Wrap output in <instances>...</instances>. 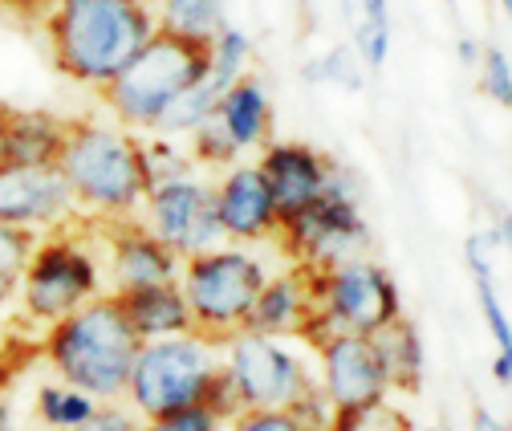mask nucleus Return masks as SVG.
<instances>
[{
	"instance_id": "f257e3e1",
	"label": "nucleus",
	"mask_w": 512,
	"mask_h": 431,
	"mask_svg": "<svg viewBox=\"0 0 512 431\" xmlns=\"http://www.w3.org/2000/svg\"><path fill=\"white\" fill-rule=\"evenodd\" d=\"M41 33L61 78L102 90L151 41L155 13L147 0H53Z\"/></svg>"
},
{
	"instance_id": "f03ea898",
	"label": "nucleus",
	"mask_w": 512,
	"mask_h": 431,
	"mask_svg": "<svg viewBox=\"0 0 512 431\" xmlns=\"http://www.w3.org/2000/svg\"><path fill=\"white\" fill-rule=\"evenodd\" d=\"M57 171L70 183L78 212L102 220H131L147 196L143 135L102 118H70Z\"/></svg>"
},
{
	"instance_id": "7ed1b4c3",
	"label": "nucleus",
	"mask_w": 512,
	"mask_h": 431,
	"mask_svg": "<svg viewBox=\"0 0 512 431\" xmlns=\"http://www.w3.org/2000/svg\"><path fill=\"white\" fill-rule=\"evenodd\" d=\"M139 354V334L126 322L114 293H98L70 318L45 326V358L61 383H70L98 403L126 395L131 362Z\"/></svg>"
},
{
	"instance_id": "20e7f679",
	"label": "nucleus",
	"mask_w": 512,
	"mask_h": 431,
	"mask_svg": "<svg viewBox=\"0 0 512 431\" xmlns=\"http://www.w3.org/2000/svg\"><path fill=\"white\" fill-rule=\"evenodd\" d=\"M204 70H208V45L155 29L151 41L122 66V74L98 90V98L110 110V122L135 135H155L167 106L191 82H200Z\"/></svg>"
},
{
	"instance_id": "39448f33",
	"label": "nucleus",
	"mask_w": 512,
	"mask_h": 431,
	"mask_svg": "<svg viewBox=\"0 0 512 431\" xmlns=\"http://www.w3.org/2000/svg\"><path fill=\"white\" fill-rule=\"evenodd\" d=\"M399 314L403 293L391 269L370 257H354L334 269H313V314L297 338L317 350L334 334H374Z\"/></svg>"
},
{
	"instance_id": "423d86ee",
	"label": "nucleus",
	"mask_w": 512,
	"mask_h": 431,
	"mask_svg": "<svg viewBox=\"0 0 512 431\" xmlns=\"http://www.w3.org/2000/svg\"><path fill=\"white\" fill-rule=\"evenodd\" d=\"M269 269L261 257H252L240 244H220V249L196 253L179 265V293L187 301L191 330L208 342H228L244 330L256 293L265 289Z\"/></svg>"
},
{
	"instance_id": "0eeeda50",
	"label": "nucleus",
	"mask_w": 512,
	"mask_h": 431,
	"mask_svg": "<svg viewBox=\"0 0 512 431\" xmlns=\"http://www.w3.org/2000/svg\"><path fill=\"white\" fill-rule=\"evenodd\" d=\"M220 375V346L204 334H171L139 342V354L131 362L126 395L139 419H155L179 407H196L208 399L212 379Z\"/></svg>"
},
{
	"instance_id": "6e6552de",
	"label": "nucleus",
	"mask_w": 512,
	"mask_h": 431,
	"mask_svg": "<svg viewBox=\"0 0 512 431\" xmlns=\"http://www.w3.org/2000/svg\"><path fill=\"white\" fill-rule=\"evenodd\" d=\"M78 224L37 236L25 273L17 281V297L29 322L53 326L70 318L78 305L102 293V265L90 253V244L74 236Z\"/></svg>"
},
{
	"instance_id": "1a4fd4ad",
	"label": "nucleus",
	"mask_w": 512,
	"mask_h": 431,
	"mask_svg": "<svg viewBox=\"0 0 512 431\" xmlns=\"http://www.w3.org/2000/svg\"><path fill=\"white\" fill-rule=\"evenodd\" d=\"M220 362L228 379L236 383L240 407L261 411H289L317 379L297 350L285 346V338L236 330L228 342H220Z\"/></svg>"
},
{
	"instance_id": "9d476101",
	"label": "nucleus",
	"mask_w": 512,
	"mask_h": 431,
	"mask_svg": "<svg viewBox=\"0 0 512 431\" xmlns=\"http://www.w3.org/2000/svg\"><path fill=\"white\" fill-rule=\"evenodd\" d=\"M281 249L293 265L305 269H334L342 261L370 253V224L362 216L358 196L350 192H326L297 216L281 220Z\"/></svg>"
},
{
	"instance_id": "9b49d317",
	"label": "nucleus",
	"mask_w": 512,
	"mask_h": 431,
	"mask_svg": "<svg viewBox=\"0 0 512 431\" xmlns=\"http://www.w3.org/2000/svg\"><path fill=\"white\" fill-rule=\"evenodd\" d=\"M139 224L151 236H159L179 261L228 244V236L220 228V216H216L212 179H204L200 171H187V175L155 183V188L143 196Z\"/></svg>"
},
{
	"instance_id": "f8f14e48",
	"label": "nucleus",
	"mask_w": 512,
	"mask_h": 431,
	"mask_svg": "<svg viewBox=\"0 0 512 431\" xmlns=\"http://www.w3.org/2000/svg\"><path fill=\"white\" fill-rule=\"evenodd\" d=\"M78 216L82 212L70 196V183L61 179L57 163L49 167L0 163V224L45 236V232L78 224Z\"/></svg>"
},
{
	"instance_id": "ddd939ff",
	"label": "nucleus",
	"mask_w": 512,
	"mask_h": 431,
	"mask_svg": "<svg viewBox=\"0 0 512 431\" xmlns=\"http://www.w3.org/2000/svg\"><path fill=\"white\" fill-rule=\"evenodd\" d=\"M317 354V387L326 391L334 411H358L391 395L387 371L370 334H334L313 350Z\"/></svg>"
},
{
	"instance_id": "4468645a",
	"label": "nucleus",
	"mask_w": 512,
	"mask_h": 431,
	"mask_svg": "<svg viewBox=\"0 0 512 431\" xmlns=\"http://www.w3.org/2000/svg\"><path fill=\"white\" fill-rule=\"evenodd\" d=\"M216 196V216L220 228L228 236V244H265L277 240L281 232V216L273 204V192L256 163H232L220 171V179L212 183Z\"/></svg>"
},
{
	"instance_id": "2eb2a0df",
	"label": "nucleus",
	"mask_w": 512,
	"mask_h": 431,
	"mask_svg": "<svg viewBox=\"0 0 512 431\" xmlns=\"http://www.w3.org/2000/svg\"><path fill=\"white\" fill-rule=\"evenodd\" d=\"M256 167H261L269 192H273L277 216L289 220L301 208H309L317 196H326L334 159L322 155L317 147H309V143H297V139H269L261 147Z\"/></svg>"
},
{
	"instance_id": "dca6fc26",
	"label": "nucleus",
	"mask_w": 512,
	"mask_h": 431,
	"mask_svg": "<svg viewBox=\"0 0 512 431\" xmlns=\"http://www.w3.org/2000/svg\"><path fill=\"white\" fill-rule=\"evenodd\" d=\"M106 232V253H110V281L114 293L139 289V285H163L179 281V257L167 249L159 236H151L139 216L131 220H102Z\"/></svg>"
},
{
	"instance_id": "f3484780",
	"label": "nucleus",
	"mask_w": 512,
	"mask_h": 431,
	"mask_svg": "<svg viewBox=\"0 0 512 431\" xmlns=\"http://www.w3.org/2000/svg\"><path fill=\"white\" fill-rule=\"evenodd\" d=\"M309 314H313V269L289 265L285 273H269L265 289L252 301L244 330L273 334V338H297Z\"/></svg>"
},
{
	"instance_id": "a211bd4d",
	"label": "nucleus",
	"mask_w": 512,
	"mask_h": 431,
	"mask_svg": "<svg viewBox=\"0 0 512 431\" xmlns=\"http://www.w3.org/2000/svg\"><path fill=\"white\" fill-rule=\"evenodd\" d=\"M216 122L228 131V139L240 155L261 151L273 139V98H269L265 78H256L248 70L240 82H232L224 90V98L216 102Z\"/></svg>"
},
{
	"instance_id": "6ab92c4d",
	"label": "nucleus",
	"mask_w": 512,
	"mask_h": 431,
	"mask_svg": "<svg viewBox=\"0 0 512 431\" xmlns=\"http://www.w3.org/2000/svg\"><path fill=\"white\" fill-rule=\"evenodd\" d=\"M126 322L139 334V342L151 338H171V334H191V314H187V301L179 293V281H163V285H139V289H126L114 293Z\"/></svg>"
},
{
	"instance_id": "aec40b11",
	"label": "nucleus",
	"mask_w": 512,
	"mask_h": 431,
	"mask_svg": "<svg viewBox=\"0 0 512 431\" xmlns=\"http://www.w3.org/2000/svg\"><path fill=\"white\" fill-rule=\"evenodd\" d=\"M66 122L49 110H13L5 122V155L0 163H21V167H49L61 155L66 143Z\"/></svg>"
},
{
	"instance_id": "412c9836",
	"label": "nucleus",
	"mask_w": 512,
	"mask_h": 431,
	"mask_svg": "<svg viewBox=\"0 0 512 431\" xmlns=\"http://www.w3.org/2000/svg\"><path fill=\"white\" fill-rule=\"evenodd\" d=\"M374 346H378V358H382V371H387V383L391 391H407L415 395L423 387V371H427V354H423V338H419V326L411 318H395L382 330L370 334Z\"/></svg>"
},
{
	"instance_id": "4be33fe9",
	"label": "nucleus",
	"mask_w": 512,
	"mask_h": 431,
	"mask_svg": "<svg viewBox=\"0 0 512 431\" xmlns=\"http://www.w3.org/2000/svg\"><path fill=\"white\" fill-rule=\"evenodd\" d=\"M342 21L362 66L378 74L391 57V0H342Z\"/></svg>"
},
{
	"instance_id": "5701e85b",
	"label": "nucleus",
	"mask_w": 512,
	"mask_h": 431,
	"mask_svg": "<svg viewBox=\"0 0 512 431\" xmlns=\"http://www.w3.org/2000/svg\"><path fill=\"white\" fill-rule=\"evenodd\" d=\"M151 13L155 29L200 45H212V37L228 25L224 0H151Z\"/></svg>"
},
{
	"instance_id": "b1692460",
	"label": "nucleus",
	"mask_w": 512,
	"mask_h": 431,
	"mask_svg": "<svg viewBox=\"0 0 512 431\" xmlns=\"http://www.w3.org/2000/svg\"><path fill=\"white\" fill-rule=\"evenodd\" d=\"M98 411V399L94 395H86V391H78V387H70V383H45L41 391H37V415H41V423L45 427H53V431H74V427H82L90 415Z\"/></svg>"
},
{
	"instance_id": "393cba45",
	"label": "nucleus",
	"mask_w": 512,
	"mask_h": 431,
	"mask_svg": "<svg viewBox=\"0 0 512 431\" xmlns=\"http://www.w3.org/2000/svg\"><path fill=\"white\" fill-rule=\"evenodd\" d=\"M301 78L305 82H330V86H342V90H362L366 66H362V57L354 53V45H334L322 57L305 61Z\"/></svg>"
},
{
	"instance_id": "a878e982",
	"label": "nucleus",
	"mask_w": 512,
	"mask_h": 431,
	"mask_svg": "<svg viewBox=\"0 0 512 431\" xmlns=\"http://www.w3.org/2000/svg\"><path fill=\"white\" fill-rule=\"evenodd\" d=\"M191 139V163H196L200 171L208 167V171H224V167H232V163H240V151L232 147V139H228V131L216 122V114L208 118V122H200L196 131L187 135Z\"/></svg>"
},
{
	"instance_id": "bb28decb",
	"label": "nucleus",
	"mask_w": 512,
	"mask_h": 431,
	"mask_svg": "<svg viewBox=\"0 0 512 431\" xmlns=\"http://www.w3.org/2000/svg\"><path fill=\"white\" fill-rule=\"evenodd\" d=\"M330 431H415V423L407 411H399L382 399V403H370L358 411H338Z\"/></svg>"
},
{
	"instance_id": "cd10ccee",
	"label": "nucleus",
	"mask_w": 512,
	"mask_h": 431,
	"mask_svg": "<svg viewBox=\"0 0 512 431\" xmlns=\"http://www.w3.org/2000/svg\"><path fill=\"white\" fill-rule=\"evenodd\" d=\"M480 86H484V94L500 106V110H508L512 106V61H508V49H500V45H488V49H480Z\"/></svg>"
},
{
	"instance_id": "c85d7f7f",
	"label": "nucleus",
	"mask_w": 512,
	"mask_h": 431,
	"mask_svg": "<svg viewBox=\"0 0 512 431\" xmlns=\"http://www.w3.org/2000/svg\"><path fill=\"white\" fill-rule=\"evenodd\" d=\"M143 431H224V419L212 407L196 403V407H179V411L143 419Z\"/></svg>"
},
{
	"instance_id": "c756f323",
	"label": "nucleus",
	"mask_w": 512,
	"mask_h": 431,
	"mask_svg": "<svg viewBox=\"0 0 512 431\" xmlns=\"http://www.w3.org/2000/svg\"><path fill=\"white\" fill-rule=\"evenodd\" d=\"M289 415H293V419H297V423H301L305 431H330V427H334V415H338V411L330 407L326 391L313 383V387H309V391H305V395H301V399H297V403L289 407Z\"/></svg>"
},
{
	"instance_id": "7c9ffc66",
	"label": "nucleus",
	"mask_w": 512,
	"mask_h": 431,
	"mask_svg": "<svg viewBox=\"0 0 512 431\" xmlns=\"http://www.w3.org/2000/svg\"><path fill=\"white\" fill-rule=\"evenodd\" d=\"M33 244H37L33 232H21V228L0 224V273H9V277L21 281L25 261H29V253H33Z\"/></svg>"
},
{
	"instance_id": "2f4dec72",
	"label": "nucleus",
	"mask_w": 512,
	"mask_h": 431,
	"mask_svg": "<svg viewBox=\"0 0 512 431\" xmlns=\"http://www.w3.org/2000/svg\"><path fill=\"white\" fill-rule=\"evenodd\" d=\"M232 431H305L289 411H261V407H244L240 415L228 419Z\"/></svg>"
},
{
	"instance_id": "473e14b6",
	"label": "nucleus",
	"mask_w": 512,
	"mask_h": 431,
	"mask_svg": "<svg viewBox=\"0 0 512 431\" xmlns=\"http://www.w3.org/2000/svg\"><path fill=\"white\" fill-rule=\"evenodd\" d=\"M74 431H143V419L118 403H98V411Z\"/></svg>"
},
{
	"instance_id": "72a5a7b5",
	"label": "nucleus",
	"mask_w": 512,
	"mask_h": 431,
	"mask_svg": "<svg viewBox=\"0 0 512 431\" xmlns=\"http://www.w3.org/2000/svg\"><path fill=\"white\" fill-rule=\"evenodd\" d=\"M49 5H53V0H0V9L21 17V21H41Z\"/></svg>"
},
{
	"instance_id": "f704fd0d",
	"label": "nucleus",
	"mask_w": 512,
	"mask_h": 431,
	"mask_svg": "<svg viewBox=\"0 0 512 431\" xmlns=\"http://www.w3.org/2000/svg\"><path fill=\"white\" fill-rule=\"evenodd\" d=\"M472 431H508V427H504L484 403H476V407H472Z\"/></svg>"
},
{
	"instance_id": "c9c22d12",
	"label": "nucleus",
	"mask_w": 512,
	"mask_h": 431,
	"mask_svg": "<svg viewBox=\"0 0 512 431\" xmlns=\"http://www.w3.org/2000/svg\"><path fill=\"white\" fill-rule=\"evenodd\" d=\"M492 379H496L500 387L512 383V350H496V358H492Z\"/></svg>"
},
{
	"instance_id": "e433bc0d",
	"label": "nucleus",
	"mask_w": 512,
	"mask_h": 431,
	"mask_svg": "<svg viewBox=\"0 0 512 431\" xmlns=\"http://www.w3.org/2000/svg\"><path fill=\"white\" fill-rule=\"evenodd\" d=\"M456 57L464 61V66H476V61H480V45H476L472 37H460V41H456Z\"/></svg>"
},
{
	"instance_id": "4c0bfd02",
	"label": "nucleus",
	"mask_w": 512,
	"mask_h": 431,
	"mask_svg": "<svg viewBox=\"0 0 512 431\" xmlns=\"http://www.w3.org/2000/svg\"><path fill=\"white\" fill-rule=\"evenodd\" d=\"M17 297V277H9V273H0V310Z\"/></svg>"
},
{
	"instance_id": "58836bf2",
	"label": "nucleus",
	"mask_w": 512,
	"mask_h": 431,
	"mask_svg": "<svg viewBox=\"0 0 512 431\" xmlns=\"http://www.w3.org/2000/svg\"><path fill=\"white\" fill-rule=\"evenodd\" d=\"M0 431H13V411L5 399H0Z\"/></svg>"
},
{
	"instance_id": "ea45409f",
	"label": "nucleus",
	"mask_w": 512,
	"mask_h": 431,
	"mask_svg": "<svg viewBox=\"0 0 512 431\" xmlns=\"http://www.w3.org/2000/svg\"><path fill=\"white\" fill-rule=\"evenodd\" d=\"M5 122H9V106L0 102V155H5Z\"/></svg>"
},
{
	"instance_id": "a19ab883",
	"label": "nucleus",
	"mask_w": 512,
	"mask_h": 431,
	"mask_svg": "<svg viewBox=\"0 0 512 431\" xmlns=\"http://www.w3.org/2000/svg\"><path fill=\"white\" fill-rule=\"evenodd\" d=\"M496 5H500V13H504V17L512 13V0H496Z\"/></svg>"
},
{
	"instance_id": "79ce46f5",
	"label": "nucleus",
	"mask_w": 512,
	"mask_h": 431,
	"mask_svg": "<svg viewBox=\"0 0 512 431\" xmlns=\"http://www.w3.org/2000/svg\"><path fill=\"white\" fill-rule=\"evenodd\" d=\"M147 5H151V0H147Z\"/></svg>"
}]
</instances>
